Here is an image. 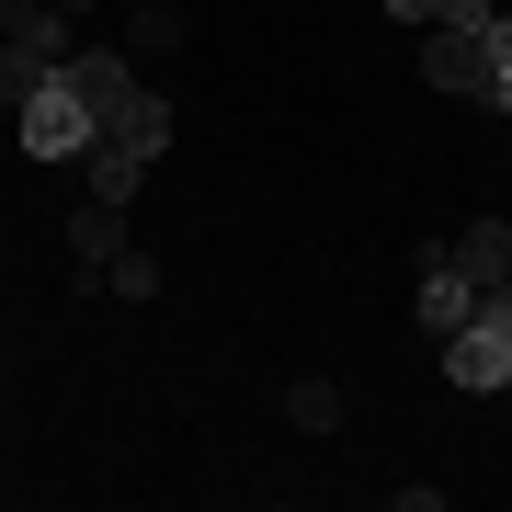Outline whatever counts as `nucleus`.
I'll list each match as a JSON object with an SVG mask.
<instances>
[{"mask_svg":"<svg viewBox=\"0 0 512 512\" xmlns=\"http://www.w3.org/2000/svg\"><path fill=\"white\" fill-rule=\"evenodd\" d=\"M69 92H80V103H92L103 126H114V114L137 103V69H126V57H103V46H92V57H69Z\"/></svg>","mask_w":512,"mask_h":512,"instance_id":"6","label":"nucleus"},{"mask_svg":"<svg viewBox=\"0 0 512 512\" xmlns=\"http://www.w3.org/2000/svg\"><path fill=\"white\" fill-rule=\"evenodd\" d=\"M12 137H23V160H92V137H103V114L69 92V69L57 80H35L23 92V114H12Z\"/></svg>","mask_w":512,"mask_h":512,"instance_id":"1","label":"nucleus"},{"mask_svg":"<svg viewBox=\"0 0 512 512\" xmlns=\"http://www.w3.org/2000/svg\"><path fill=\"white\" fill-rule=\"evenodd\" d=\"M421 80H433V92L490 103V23H467V35H421Z\"/></svg>","mask_w":512,"mask_h":512,"instance_id":"2","label":"nucleus"},{"mask_svg":"<svg viewBox=\"0 0 512 512\" xmlns=\"http://www.w3.org/2000/svg\"><path fill=\"white\" fill-rule=\"evenodd\" d=\"M114 251H126V205H114V194H92V205L69 217V262H80V274H103Z\"/></svg>","mask_w":512,"mask_h":512,"instance_id":"5","label":"nucleus"},{"mask_svg":"<svg viewBox=\"0 0 512 512\" xmlns=\"http://www.w3.org/2000/svg\"><path fill=\"white\" fill-rule=\"evenodd\" d=\"M399 23H421V35H467V23H490L501 0H387Z\"/></svg>","mask_w":512,"mask_h":512,"instance_id":"8","label":"nucleus"},{"mask_svg":"<svg viewBox=\"0 0 512 512\" xmlns=\"http://www.w3.org/2000/svg\"><path fill=\"white\" fill-rule=\"evenodd\" d=\"M490 103L512 114V12H490Z\"/></svg>","mask_w":512,"mask_h":512,"instance_id":"12","label":"nucleus"},{"mask_svg":"<svg viewBox=\"0 0 512 512\" xmlns=\"http://www.w3.org/2000/svg\"><path fill=\"white\" fill-rule=\"evenodd\" d=\"M285 421H296V433H342V387H330V376H296L285 387Z\"/></svg>","mask_w":512,"mask_h":512,"instance_id":"9","label":"nucleus"},{"mask_svg":"<svg viewBox=\"0 0 512 512\" xmlns=\"http://www.w3.org/2000/svg\"><path fill=\"white\" fill-rule=\"evenodd\" d=\"M501 12H512V0H501Z\"/></svg>","mask_w":512,"mask_h":512,"instance_id":"14","label":"nucleus"},{"mask_svg":"<svg viewBox=\"0 0 512 512\" xmlns=\"http://www.w3.org/2000/svg\"><path fill=\"white\" fill-rule=\"evenodd\" d=\"M80 171H92V194H114V205H137V183H148V148L103 126V137H92V160H80Z\"/></svg>","mask_w":512,"mask_h":512,"instance_id":"7","label":"nucleus"},{"mask_svg":"<svg viewBox=\"0 0 512 512\" xmlns=\"http://www.w3.org/2000/svg\"><path fill=\"white\" fill-rule=\"evenodd\" d=\"M103 285H114V296H160V262H148V251H114Z\"/></svg>","mask_w":512,"mask_h":512,"instance_id":"11","label":"nucleus"},{"mask_svg":"<svg viewBox=\"0 0 512 512\" xmlns=\"http://www.w3.org/2000/svg\"><path fill=\"white\" fill-rule=\"evenodd\" d=\"M444 251H456V274H467L478 296H490V285H512V217H467Z\"/></svg>","mask_w":512,"mask_h":512,"instance_id":"4","label":"nucleus"},{"mask_svg":"<svg viewBox=\"0 0 512 512\" xmlns=\"http://www.w3.org/2000/svg\"><path fill=\"white\" fill-rule=\"evenodd\" d=\"M410 308H421V330H433V342L478 319V285L456 274V251H421V296H410Z\"/></svg>","mask_w":512,"mask_h":512,"instance_id":"3","label":"nucleus"},{"mask_svg":"<svg viewBox=\"0 0 512 512\" xmlns=\"http://www.w3.org/2000/svg\"><path fill=\"white\" fill-rule=\"evenodd\" d=\"M35 80H57V57L12 35V46H0V114H23V92H35Z\"/></svg>","mask_w":512,"mask_h":512,"instance_id":"10","label":"nucleus"},{"mask_svg":"<svg viewBox=\"0 0 512 512\" xmlns=\"http://www.w3.org/2000/svg\"><path fill=\"white\" fill-rule=\"evenodd\" d=\"M57 12H92V0H57Z\"/></svg>","mask_w":512,"mask_h":512,"instance_id":"13","label":"nucleus"}]
</instances>
